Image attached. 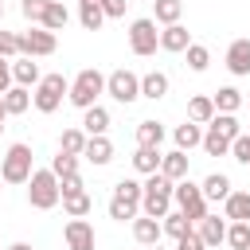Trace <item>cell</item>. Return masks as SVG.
<instances>
[{"label":"cell","mask_w":250,"mask_h":250,"mask_svg":"<svg viewBox=\"0 0 250 250\" xmlns=\"http://www.w3.org/2000/svg\"><path fill=\"white\" fill-rule=\"evenodd\" d=\"M55 47H59V35L47 31V27H39V23H31L27 31H20V55L23 59H47V55H55Z\"/></svg>","instance_id":"7"},{"label":"cell","mask_w":250,"mask_h":250,"mask_svg":"<svg viewBox=\"0 0 250 250\" xmlns=\"http://www.w3.org/2000/svg\"><path fill=\"white\" fill-rule=\"evenodd\" d=\"M82 156H86L94 168H105V164L113 160V141H109V137H90L86 148H82Z\"/></svg>","instance_id":"14"},{"label":"cell","mask_w":250,"mask_h":250,"mask_svg":"<svg viewBox=\"0 0 250 250\" xmlns=\"http://www.w3.org/2000/svg\"><path fill=\"white\" fill-rule=\"evenodd\" d=\"M125 8H129V0H102L105 20H121V16H125Z\"/></svg>","instance_id":"46"},{"label":"cell","mask_w":250,"mask_h":250,"mask_svg":"<svg viewBox=\"0 0 250 250\" xmlns=\"http://www.w3.org/2000/svg\"><path fill=\"white\" fill-rule=\"evenodd\" d=\"M227 227H230L227 219H219V215H207V219H203V223H199L195 230L203 234V242H207V250H215L219 242H227Z\"/></svg>","instance_id":"19"},{"label":"cell","mask_w":250,"mask_h":250,"mask_svg":"<svg viewBox=\"0 0 250 250\" xmlns=\"http://www.w3.org/2000/svg\"><path fill=\"white\" fill-rule=\"evenodd\" d=\"M160 176H168L172 184L188 180V152H180V148L164 152V160H160Z\"/></svg>","instance_id":"18"},{"label":"cell","mask_w":250,"mask_h":250,"mask_svg":"<svg viewBox=\"0 0 250 250\" xmlns=\"http://www.w3.org/2000/svg\"><path fill=\"white\" fill-rule=\"evenodd\" d=\"M188 121L211 125V121H215V98H211V94H195V98L188 102Z\"/></svg>","instance_id":"17"},{"label":"cell","mask_w":250,"mask_h":250,"mask_svg":"<svg viewBox=\"0 0 250 250\" xmlns=\"http://www.w3.org/2000/svg\"><path fill=\"white\" fill-rule=\"evenodd\" d=\"M86 133L82 129H62V137H59V152H70V156H82V148H86Z\"/></svg>","instance_id":"33"},{"label":"cell","mask_w":250,"mask_h":250,"mask_svg":"<svg viewBox=\"0 0 250 250\" xmlns=\"http://www.w3.org/2000/svg\"><path fill=\"white\" fill-rule=\"evenodd\" d=\"M59 191H62V199H66V195H82V191H86V188H82V176H62V180H59Z\"/></svg>","instance_id":"45"},{"label":"cell","mask_w":250,"mask_h":250,"mask_svg":"<svg viewBox=\"0 0 250 250\" xmlns=\"http://www.w3.org/2000/svg\"><path fill=\"white\" fill-rule=\"evenodd\" d=\"M12 82L16 86H23V90H31V86H39L43 82V74H39V62L35 59H12Z\"/></svg>","instance_id":"13"},{"label":"cell","mask_w":250,"mask_h":250,"mask_svg":"<svg viewBox=\"0 0 250 250\" xmlns=\"http://www.w3.org/2000/svg\"><path fill=\"white\" fill-rule=\"evenodd\" d=\"M164 125L160 121H137V148H160Z\"/></svg>","instance_id":"28"},{"label":"cell","mask_w":250,"mask_h":250,"mask_svg":"<svg viewBox=\"0 0 250 250\" xmlns=\"http://www.w3.org/2000/svg\"><path fill=\"white\" fill-rule=\"evenodd\" d=\"M227 70H230L234 78H246V74H250V39H246V35L227 47Z\"/></svg>","instance_id":"11"},{"label":"cell","mask_w":250,"mask_h":250,"mask_svg":"<svg viewBox=\"0 0 250 250\" xmlns=\"http://www.w3.org/2000/svg\"><path fill=\"white\" fill-rule=\"evenodd\" d=\"M199 188H203V199H207V203H227V195H230V180H227L223 172H211Z\"/></svg>","instance_id":"21"},{"label":"cell","mask_w":250,"mask_h":250,"mask_svg":"<svg viewBox=\"0 0 250 250\" xmlns=\"http://www.w3.org/2000/svg\"><path fill=\"white\" fill-rule=\"evenodd\" d=\"M156 47H160L156 20H152V16L133 20V23H129V51H133V55H141V59H148V55H156Z\"/></svg>","instance_id":"8"},{"label":"cell","mask_w":250,"mask_h":250,"mask_svg":"<svg viewBox=\"0 0 250 250\" xmlns=\"http://www.w3.org/2000/svg\"><path fill=\"white\" fill-rule=\"evenodd\" d=\"M4 117H8V109H4V98H0V133H4Z\"/></svg>","instance_id":"48"},{"label":"cell","mask_w":250,"mask_h":250,"mask_svg":"<svg viewBox=\"0 0 250 250\" xmlns=\"http://www.w3.org/2000/svg\"><path fill=\"white\" fill-rule=\"evenodd\" d=\"M102 94H105V74H102L98 66H86V70H78V74H74L66 102H70V105H78V109L86 113L90 105H98V98H102Z\"/></svg>","instance_id":"1"},{"label":"cell","mask_w":250,"mask_h":250,"mask_svg":"<svg viewBox=\"0 0 250 250\" xmlns=\"http://www.w3.org/2000/svg\"><path fill=\"white\" fill-rule=\"evenodd\" d=\"M172 191H176V184L168 180V176H148L145 180V199H141V211L148 215V219H164L168 211H172Z\"/></svg>","instance_id":"3"},{"label":"cell","mask_w":250,"mask_h":250,"mask_svg":"<svg viewBox=\"0 0 250 250\" xmlns=\"http://www.w3.org/2000/svg\"><path fill=\"white\" fill-rule=\"evenodd\" d=\"M66 94H70V82H66L62 74H43V82H39L35 94H31V105H35L39 113H55Z\"/></svg>","instance_id":"5"},{"label":"cell","mask_w":250,"mask_h":250,"mask_svg":"<svg viewBox=\"0 0 250 250\" xmlns=\"http://www.w3.org/2000/svg\"><path fill=\"white\" fill-rule=\"evenodd\" d=\"M78 23L86 31H98L105 23V12H102V0H78Z\"/></svg>","instance_id":"26"},{"label":"cell","mask_w":250,"mask_h":250,"mask_svg":"<svg viewBox=\"0 0 250 250\" xmlns=\"http://www.w3.org/2000/svg\"><path fill=\"white\" fill-rule=\"evenodd\" d=\"M113 199L141 207V199H145V184H137V180H117V184H113Z\"/></svg>","instance_id":"31"},{"label":"cell","mask_w":250,"mask_h":250,"mask_svg":"<svg viewBox=\"0 0 250 250\" xmlns=\"http://www.w3.org/2000/svg\"><path fill=\"white\" fill-rule=\"evenodd\" d=\"M47 4H51V0H23V4H20V12H23V20L39 23V20H43V12H47Z\"/></svg>","instance_id":"42"},{"label":"cell","mask_w":250,"mask_h":250,"mask_svg":"<svg viewBox=\"0 0 250 250\" xmlns=\"http://www.w3.org/2000/svg\"><path fill=\"white\" fill-rule=\"evenodd\" d=\"M0 59H20V35L16 31H0Z\"/></svg>","instance_id":"41"},{"label":"cell","mask_w":250,"mask_h":250,"mask_svg":"<svg viewBox=\"0 0 250 250\" xmlns=\"http://www.w3.org/2000/svg\"><path fill=\"white\" fill-rule=\"evenodd\" d=\"M203 152H207V156H227V152H230V141H227L219 129L207 125V129H203Z\"/></svg>","instance_id":"34"},{"label":"cell","mask_w":250,"mask_h":250,"mask_svg":"<svg viewBox=\"0 0 250 250\" xmlns=\"http://www.w3.org/2000/svg\"><path fill=\"white\" fill-rule=\"evenodd\" d=\"M227 242L234 250H250V223H230L227 227Z\"/></svg>","instance_id":"39"},{"label":"cell","mask_w":250,"mask_h":250,"mask_svg":"<svg viewBox=\"0 0 250 250\" xmlns=\"http://www.w3.org/2000/svg\"><path fill=\"white\" fill-rule=\"evenodd\" d=\"M8 250H31V246H27V242H12Z\"/></svg>","instance_id":"49"},{"label":"cell","mask_w":250,"mask_h":250,"mask_svg":"<svg viewBox=\"0 0 250 250\" xmlns=\"http://www.w3.org/2000/svg\"><path fill=\"white\" fill-rule=\"evenodd\" d=\"M4 98V109H8V117H20V113H27L31 109V90H23V86H12L8 94H0Z\"/></svg>","instance_id":"27"},{"label":"cell","mask_w":250,"mask_h":250,"mask_svg":"<svg viewBox=\"0 0 250 250\" xmlns=\"http://www.w3.org/2000/svg\"><path fill=\"white\" fill-rule=\"evenodd\" d=\"M148 250H164V246H160V242H156V246H148Z\"/></svg>","instance_id":"50"},{"label":"cell","mask_w":250,"mask_h":250,"mask_svg":"<svg viewBox=\"0 0 250 250\" xmlns=\"http://www.w3.org/2000/svg\"><path fill=\"white\" fill-rule=\"evenodd\" d=\"M164 94H168V74H164V70H148V74H141V98L160 102Z\"/></svg>","instance_id":"20"},{"label":"cell","mask_w":250,"mask_h":250,"mask_svg":"<svg viewBox=\"0 0 250 250\" xmlns=\"http://www.w3.org/2000/svg\"><path fill=\"white\" fill-rule=\"evenodd\" d=\"M172 137H176V148H180V152H188V148L203 145V125L184 121V125H176V129H172Z\"/></svg>","instance_id":"25"},{"label":"cell","mask_w":250,"mask_h":250,"mask_svg":"<svg viewBox=\"0 0 250 250\" xmlns=\"http://www.w3.org/2000/svg\"><path fill=\"white\" fill-rule=\"evenodd\" d=\"M160 160H164L160 148H137V152H133V168H137L141 176H156V172H160Z\"/></svg>","instance_id":"29"},{"label":"cell","mask_w":250,"mask_h":250,"mask_svg":"<svg viewBox=\"0 0 250 250\" xmlns=\"http://www.w3.org/2000/svg\"><path fill=\"white\" fill-rule=\"evenodd\" d=\"M51 172L62 180V176H78V156H70V152H59V156H51Z\"/></svg>","instance_id":"38"},{"label":"cell","mask_w":250,"mask_h":250,"mask_svg":"<svg viewBox=\"0 0 250 250\" xmlns=\"http://www.w3.org/2000/svg\"><path fill=\"white\" fill-rule=\"evenodd\" d=\"M31 145H23V141H16V145H8V152H4V160H0V180L4 184H27L31 180Z\"/></svg>","instance_id":"4"},{"label":"cell","mask_w":250,"mask_h":250,"mask_svg":"<svg viewBox=\"0 0 250 250\" xmlns=\"http://www.w3.org/2000/svg\"><path fill=\"white\" fill-rule=\"evenodd\" d=\"M211 98H215V113H238L242 109V90L238 86H219Z\"/></svg>","instance_id":"23"},{"label":"cell","mask_w":250,"mask_h":250,"mask_svg":"<svg viewBox=\"0 0 250 250\" xmlns=\"http://www.w3.org/2000/svg\"><path fill=\"white\" fill-rule=\"evenodd\" d=\"M0 20H4V4H0Z\"/></svg>","instance_id":"51"},{"label":"cell","mask_w":250,"mask_h":250,"mask_svg":"<svg viewBox=\"0 0 250 250\" xmlns=\"http://www.w3.org/2000/svg\"><path fill=\"white\" fill-rule=\"evenodd\" d=\"M223 219L230 223H250V191H230L223 203Z\"/></svg>","instance_id":"16"},{"label":"cell","mask_w":250,"mask_h":250,"mask_svg":"<svg viewBox=\"0 0 250 250\" xmlns=\"http://www.w3.org/2000/svg\"><path fill=\"white\" fill-rule=\"evenodd\" d=\"M160 227H164V234H168V238H176V242H180V238L191 230V219H188L184 211H168V215L160 219Z\"/></svg>","instance_id":"32"},{"label":"cell","mask_w":250,"mask_h":250,"mask_svg":"<svg viewBox=\"0 0 250 250\" xmlns=\"http://www.w3.org/2000/svg\"><path fill=\"white\" fill-rule=\"evenodd\" d=\"M160 234H164L160 219H148V215H137V219H133V238H137L141 246H156Z\"/></svg>","instance_id":"15"},{"label":"cell","mask_w":250,"mask_h":250,"mask_svg":"<svg viewBox=\"0 0 250 250\" xmlns=\"http://www.w3.org/2000/svg\"><path fill=\"white\" fill-rule=\"evenodd\" d=\"M188 47H191V31H188L184 23L160 27V51H168V55H180V51H188Z\"/></svg>","instance_id":"12"},{"label":"cell","mask_w":250,"mask_h":250,"mask_svg":"<svg viewBox=\"0 0 250 250\" xmlns=\"http://www.w3.org/2000/svg\"><path fill=\"white\" fill-rule=\"evenodd\" d=\"M230 156H234L238 164H246V168H250V133H242V137L230 145Z\"/></svg>","instance_id":"43"},{"label":"cell","mask_w":250,"mask_h":250,"mask_svg":"<svg viewBox=\"0 0 250 250\" xmlns=\"http://www.w3.org/2000/svg\"><path fill=\"white\" fill-rule=\"evenodd\" d=\"M59 199H62V191H59V176H55L51 168H35L31 180H27V203H31L35 211H51Z\"/></svg>","instance_id":"2"},{"label":"cell","mask_w":250,"mask_h":250,"mask_svg":"<svg viewBox=\"0 0 250 250\" xmlns=\"http://www.w3.org/2000/svg\"><path fill=\"white\" fill-rule=\"evenodd\" d=\"M137 215H141V207L121 203V199H109V219H117V223H133Z\"/></svg>","instance_id":"40"},{"label":"cell","mask_w":250,"mask_h":250,"mask_svg":"<svg viewBox=\"0 0 250 250\" xmlns=\"http://www.w3.org/2000/svg\"><path fill=\"white\" fill-rule=\"evenodd\" d=\"M176 250H207V242H203V234H199V230L191 227V230H188V234H184V238L176 242Z\"/></svg>","instance_id":"44"},{"label":"cell","mask_w":250,"mask_h":250,"mask_svg":"<svg viewBox=\"0 0 250 250\" xmlns=\"http://www.w3.org/2000/svg\"><path fill=\"white\" fill-rule=\"evenodd\" d=\"M211 129H219V133H223V137H227L230 145H234V141L242 137V125H238V117H234V113H215Z\"/></svg>","instance_id":"35"},{"label":"cell","mask_w":250,"mask_h":250,"mask_svg":"<svg viewBox=\"0 0 250 250\" xmlns=\"http://www.w3.org/2000/svg\"><path fill=\"white\" fill-rule=\"evenodd\" d=\"M66 20H70L66 4L51 0V4H47V12H43V20H39V27H47V31H62V27H66Z\"/></svg>","instance_id":"30"},{"label":"cell","mask_w":250,"mask_h":250,"mask_svg":"<svg viewBox=\"0 0 250 250\" xmlns=\"http://www.w3.org/2000/svg\"><path fill=\"white\" fill-rule=\"evenodd\" d=\"M90 207H94V199H90L86 191H82V195H66V199H62V211H66L70 219H86V215H90Z\"/></svg>","instance_id":"37"},{"label":"cell","mask_w":250,"mask_h":250,"mask_svg":"<svg viewBox=\"0 0 250 250\" xmlns=\"http://www.w3.org/2000/svg\"><path fill=\"white\" fill-rule=\"evenodd\" d=\"M62 242H66V250H94L98 234H94V227L86 219H70L62 227Z\"/></svg>","instance_id":"10"},{"label":"cell","mask_w":250,"mask_h":250,"mask_svg":"<svg viewBox=\"0 0 250 250\" xmlns=\"http://www.w3.org/2000/svg\"><path fill=\"white\" fill-rule=\"evenodd\" d=\"M172 203H176V211H184L191 223H203V219H207V199H203V188H199V184H191V180H180V184H176Z\"/></svg>","instance_id":"6"},{"label":"cell","mask_w":250,"mask_h":250,"mask_svg":"<svg viewBox=\"0 0 250 250\" xmlns=\"http://www.w3.org/2000/svg\"><path fill=\"white\" fill-rule=\"evenodd\" d=\"M184 55H188V70H195V74H203V70L211 66V51H207L203 43H191Z\"/></svg>","instance_id":"36"},{"label":"cell","mask_w":250,"mask_h":250,"mask_svg":"<svg viewBox=\"0 0 250 250\" xmlns=\"http://www.w3.org/2000/svg\"><path fill=\"white\" fill-rule=\"evenodd\" d=\"M180 16H184V0H152V20L160 27L180 23Z\"/></svg>","instance_id":"22"},{"label":"cell","mask_w":250,"mask_h":250,"mask_svg":"<svg viewBox=\"0 0 250 250\" xmlns=\"http://www.w3.org/2000/svg\"><path fill=\"white\" fill-rule=\"evenodd\" d=\"M16 82H12V62L8 59H0V94H8Z\"/></svg>","instance_id":"47"},{"label":"cell","mask_w":250,"mask_h":250,"mask_svg":"<svg viewBox=\"0 0 250 250\" xmlns=\"http://www.w3.org/2000/svg\"><path fill=\"white\" fill-rule=\"evenodd\" d=\"M105 129H109V113H105L102 105H90V109L82 113V133H86V137H105Z\"/></svg>","instance_id":"24"},{"label":"cell","mask_w":250,"mask_h":250,"mask_svg":"<svg viewBox=\"0 0 250 250\" xmlns=\"http://www.w3.org/2000/svg\"><path fill=\"white\" fill-rule=\"evenodd\" d=\"M105 94L121 105H133L141 98V78L133 70H113V74H105Z\"/></svg>","instance_id":"9"}]
</instances>
